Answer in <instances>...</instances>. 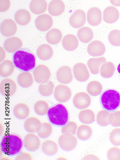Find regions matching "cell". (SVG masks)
<instances>
[{
    "label": "cell",
    "mask_w": 120,
    "mask_h": 160,
    "mask_svg": "<svg viewBox=\"0 0 120 160\" xmlns=\"http://www.w3.org/2000/svg\"><path fill=\"white\" fill-rule=\"evenodd\" d=\"M13 62L17 68L22 71L28 72L35 67L36 59L32 53L24 50H19L13 56Z\"/></svg>",
    "instance_id": "1"
},
{
    "label": "cell",
    "mask_w": 120,
    "mask_h": 160,
    "mask_svg": "<svg viewBox=\"0 0 120 160\" xmlns=\"http://www.w3.org/2000/svg\"><path fill=\"white\" fill-rule=\"evenodd\" d=\"M22 140L17 135L10 134L5 136L1 143V148L5 154L13 156L17 154L21 150Z\"/></svg>",
    "instance_id": "2"
},
{
    "label": "cell",
    "mask_w": 120,
    "mask_h": 160,
    "mask_svg": "<svg viewBox=\"0 0 120 160\" xmlns=\"http://www.w3.org/2000/svg\"><path fill=\"white\" fill-rule=\"evenodd\" d=\"M100 102L102 108L109 112H114L120 106V94L114 89H108L101 95Z\"/></svg>",
    "instance_id": "3"
},
{
    "label": "cell",
    "mask_w": 120,
    "mask_h": 160,
    "mask_svg": "<svg viewBox=\"0 0 120 160\" xmlns=\"http://www.w3.org/2000/svg\"><path fill=\"white\" fill-rule=\"evenodd\" d=\"M48 115L50 122L57 126H64L69 120L68 111L61 104H58L49 109Z\"/></svg>",
    "instance_id": "4"
},
{
    "label": "cell",
    "mask_w": 120,
    "mask_h": 160,
    "mask_svg": "<svg viewBox=\"0 0 120 160\" xmlns=\"http://www.w3.org/2000/svg\"><path fill=\"white\" fill-rule=\"evenodd\" d=\"M33 75L35 81L38 83H44L49 81L51 76L49 68L45 65H38L34 70Z\"/></svg>",
    "instance_id": "5"
},
{
    "label": "cell",
    "mask_w": 120,
    "mask_h": 160,
    "mask_svg": "<svg viewBox=\"0 0 120 160\" xmlns=\"http://www.w3.org/2000/svg\"><path fill=\"white\" fill-rule=\"evenodd\" d=\"M58 142L60 148L63 150L69 151L75 148L77 144L78 140L74 135L65 134L60 136Z\"/></svg>",
    "instance_id": "6"
},
{
    "label": "cell",
    "mask_w": 120,
    "mask_h": 160,
    "mask_svg": "<svg viewBox=\"0 0 120 160\" xmlns=\"http://www.w3.org/2000/svg\"><path fill=\"white\" fill-rule=\"evenodd\" d=\"M72 95L71 89L68 86L60 84L55 88L54 96L56 99L60 102H65L70 99Z\"/></svg>",
    "instance_id": "7"
},
{
    "label": "cell",
    "mask_w": 120,
    "mask_h": 160,
    "mask_svg": "<svg viewBox=\"0 0 120 160\" xmlns=\"http://www.w3.org/2000/svg\"><path fill=\"white\" fill-rule=\"evenodd\" d=\"M91 102L90 96L85 92H80L77 93L74 96L73 102L75 107L80 110L83 109L88 107Z\"/></svg>",
    "instance_id": "8"
},
{
    "label": "cell",
    "mask_w": 120,
    "mask_h": 160,
    "mask_svg": "<svg viewBox=\"0 0 120 160\" xmlns=\"http://www.w3.org/2000/svg\"><path fill=\"white\" fill-rule=\"evenodd\" d=\"M73 72L75 78L79 82L86 81L90 77V73L87 66L82 62L78 63L74 66Z\"/></svg>",
    "instance_id": "9"
},
{
    "label": "cell",
    "mask_w": 120,
    "mask_h": 160,
    "mask_svg": "<svg viewBox=\"0 0 120 160\" xmlns=\"http://www.w3.org/2000/svg\"><path fill=\"white\" fill-rule=\"evenodd\" d=\"M17 87L16 83L12 79L7 78L1 82L0 85V91L2 95L10 97L15 94Z\"/></svg>",
    "instance_id": "10"
},
{
    "label": "cell",
    "mask_w": 120,
    "mask_h": 160,
    "mask_svg": "<svg viewBox=\"0 0 120 160\" xmlns=\"http://www.w3.org/2000/svg\"><path fill=\"white\" fill-rule=\"evenodd\" d=\"M85 12L81 9L76 10L69 19V23L73 28L78 29L81 28L86 21Z\"/></svg>",
    "instance_id": "11"
},
{
    "label": "cell",
    "mask_w": 120,
    "mask_h": 160,
    "mask_svg": "<svg viewBox=\"0 0 120 160\" xmlns=\"http://www.w3.org/2000/svg\"><path fill=\"white\" fill-rule=\"evenodd\" d=\"M56 77L58 81L64 84L70 83L73 78L71 68L66 65L61 67L58 69L56 73Z\"/></svg>",
    "instance_id": "12"
},
{
    "label": "cell",
    "mask_w": 120,
    "mask_h": 160,
    "mask_svg": "<svg viewBox=\"0 0 120 160\" xmlns=\"http://www.w3.org/2000/svg\"><path fill=\"white\" fill-rule=\"evenodd\" d=\"M39 137L33 133L26 135L24 138L25 147L30 151H34L38 149L41 144Z\"/></svg>",
    "instance_id": "13"
},
{
    "label": "cell",
    "mask_w": 120,
    "mask_h": 160,
    "mask_svg": "<svg viewBox=\"0 0 120 160\" xmlns=\"http://www.w3.org/2000/svg\"><path fill=\"white\" fill-rule=\"evenodd\" d=\"M53 23L51 16L45 14L39 16L35 21V24L37 29L42 32H45L50 29Z\"/></svg>",
    "instance_id": "14"
},
{
    "label": "cell",
    "mask_w": 120,
    "mask_h": 160,
    "mask_svg": "<svg viewBox=\"0 0 120 160\" xmlns=\"http://www.w3.org/2000/svg\"><path fill=\"white\" fill-rule=\"evenodd\" d=\"M87 18L89 24L92 26H97L100 24L102 21V12L98 8H92L88 10Z\"/></svg>",
    "instance_id": "15"
},
{
    "label": "cell",
    "mask_w": 120,
    "mask_h": 160,
    "mask_svg": "<svg viewBox=\"0 0 120 160\" xmlns=\"http://www.w3.org/2000/svg\"><path fill=\"white\" fill-rule=\"evenodd\" d=\"M106 48L104 44L99 41H94L88 45L87 51L88 54L94 57L102 56L105 52Z\"/></svg>",
    "instance_id": "16"
},
{
    "label": "cell",
    "mask_w": 120,
    "mask_h": 160,
    "mask_svg": "<svg viewBox=\"0 0 120 160\" xmlns=\"http://www.w3.org/2000/svg\"><path fill=\"white\" fill-rule=\"evenodd\" d=\"M17 28L16 22L11 19L4 20L1 24V33L3 36L6 37H11L15 34Z\"/></svg>",
    "instance_id": "17"
},
{
    "label": "cell",
    "mask_w": 120,
    "mask_h": 160,
    "mask_svg": "<svg viewBox=\"0 0 120 160\" xmlns=\"http://www.w3.org/2000/svg\"><path fill=\"white\" fill-rule=\"evenodd\" d=\"M119 17V11L114 7L109 6L103 11V20L107 23L112 24L115 23L118 20Z\"/></svg>",
    "instance_id": "18"
},
{
    "label": "cell",
    "mask_w": 120,
    "mask_h": 160,
    "mask_svg": "<svg viewBox=\"0 0 120 160\" xmlns=\"http://www.w3.org/2000/svg\"><path fill=\"white\" fill-rule=\"evenodd\" d=\"M65 9V5L62 0H52L49 3L48 11L50 15L58 16L62 15Z\"/></svg>",
    "instance_id": "19"
},
{
    "label": "cell",
    "mask_w": 120,
    "mask_h": 160,
    "mask_svg": "<svg viewBox=\"0 0 120 160\" xmlns=\"http://www.w3.org/2000/svg\"><path fill=\"white\" fill-rule=\"evenodd\" d=\"M22 45V40L17 37H12L7 39L4 44L6 50L10 53L16 51L21 48Z\"/></svg>",
    "instance_id": "20"
},
{
    "label": "cell",
    "mask_w": 120,
    "mask_h": 160,
    "mask_svg": "<svg viewBox=\"0 0 120 160\" xmlns=\"http://www.w3.org/2000/svg\"><path fill=\"white\" fill-rule=\"evenodd\" d=\"M42 123L35 117H29L26 120L24 127L26 130L30 133L38 132L41 129Z\"/></svg>",
    "instance_id": "21"
},
{
    "label": "cell",
    "mask_w": 120,
    "mask_h": 160,
    "mask_svg": "<svg viewBox=\"0 0 120 160\" xmlns=\"http://www.w3.org/2000/svg\"><path fill=\"white\" fill-rule=\"evenodd\" d=\"M62 44L63 48L66 50L72 51L78 48L79 42L77 38L72 34L66 35L63 38Z\"/></svg>",
    "instance_id": "22"
},
{
    "label": "cell",
    "mask_w": 120,
    "mask_h": 160,
    "mask_svg": "<svg viewBox=\"0 0 120 160\" xmlns=\"http://www.w3.org/2000/svg\"><path fill=\"white\" fill-rule=\"evenodd\" d=\"M52 47L47 44L40 45L38 48L37 54L38 57L42 60L46 61L51 59L53 55Z\"/></svg>",
    "instance_id": "23"
},
{
    "label": "cell",
    "mask_w": 120,
    "mask_h": 160,
    "mask_svg": "<svg viewBox=\"0 0 120 160\" xmlns=\"http://www.w3.org/2000/svg\"><path fill=\"white\" fill-rule=\"evenodd\" d=\"M15 116L20 119H24L27 118L30 113L29 106L25 103H20L17 104L13 109Z\"/></svg>",
    "instance_id": "24"
},
{
    "label": "cell",
    "mask_w": 120,
    "mask_h": 160,
    "mask_svg": "<svg viewBox=\"0 0 120 160\" xmlns=\"http://www.w3.org/2000/svg\"><path fill=\"white\" fill-rule=\"evenodd\" d=\"M48 4L46 0H32L30 8L34 14L39 15L44 12L47 8Z\"/></svg>",
    "instance_id": "25"
},
{
    "label": "cell",
    "mask_w": 120,
    "mask_h": 160,
    "mask_svg": "<svg viewBox=\"0 0 120 160\" xmlns=\"http://www.w3.org/2000/svg\"><path fill=\"white\" fill-rule=\"evenodd\" d=\"M106 62V59L103 57L93 58L88 61L87 65L91 72L93 74H97L100 72V66Z\"/></svg>",
    "instance_id": "26"
},
{
    "label": "cell",
    "mask_w": 120,
    "mask_h": 160,
    "mask_svg": "<svg viewBox=\"0 0 120 160\" xmlns=\"http://www.w3.org/2000/svg\"><path fill=\"white\" fill-rule=\"evenodd\" d=\"M77 35L79 41L81 42L88 43L94 37V33L90 28L88 27H83L78 30Z\"/></svg>",
    "instance_id": "27"
},
{
    "label": "cell",
    "mask_w": 120,
    "mask_h": 160,
    "mask_svg": "<svg viewBox=\"0 0 120 160\" xmlns=\"http://www.w3.org/2000/svg\"><path fill=\"white\" fill-rule=\"evenodd\" d=\"M18 84L23 88H28L33 84L34 79L32 74L29 72H24L20 73L18 77Z\"/></svg>",
    "instance_id": "28"
},
{
    "label": "cell",
    "mask_w": 120,
    "mask_h": 160,
    "mask_svg": "<svg viewBox=\"0 0 120 160\" xmlns=\"http://www.w3.org/2000/svg\"><path fill=\"white\" fill-rule=\"evenodd\" d=\"M16 22L19 25L24 26L28 24L31 18L30 12L25 9L18 11L15 16Z\"/></svg>",
    "instance_id": "29"
},
{
    "label": "cell",
    "mask_w": 120,
    "mask_h": 160,
    "mask_svg": "<svg viewBox=\"0 0 120 160\" xmlns=\"http://www.w3.org/2000/svg\"><path fill=\"white\" fill-rule=\"evenodd\" d=\"M62 35L61 31L57 28L52 29L47 33L46 39L47 42L52 45H56L61 41Z\"/></svg>",
    "instance_id": "30"
},
{
    "label": "cell",
    "mask_w": 120,
    "mask_h": 160,
    "mask_svg": "<svg viewBox=\"0 0 120 160\" xmlns=\"http://www.w3.org/2000/svg\"><path fill=\"white\" fill-rule=\"evenodd\" d=\"M42 149L45 154L48 155L52 156L56 154L58 152V146L55 142L48 140L42 143Z\"/></svg>",
    "instance_id": "31"
},
{
    "label": "cell",
    "mask_w": 120,
    "mask_h": 160,
    "mask_svg": "<svg viewBox=\"0 0 120 160\" xmlns=\"http://www.w3.org/2000/svg\"><path fill=\"white\" fill-rule=\"evenodd\" d=\"M80 121L86 124H90L95 121V115L92 111L86 109L81 111L78 114Z\"/></svg>",
    "instance_id": "32"
},
{
    "label": "cell",
    "mask_w": 120,
    "mask_h": 160,
    "mask_svg": "<svg viewBox=\"0 0 120 160\" xmlns=\"http://www.w3.org/2000/svg\"><path fill=\"white\" fill-rule=\"evenodd\" d=\"M14 63L10 60H6L0 65V75L3 77H8L14 72Z\"/></svg>",
    "instance_id": "33"
},
{
    "label": "cell",
    "mask_w": 120,
    "mask_h": 160,
    "mask_svg": "<svg viewBox=\"0 0 120 160\" xmlns=\"http://www.w3.org/2000/svg\"><path fill=\"white\" fill-rule=\"evenodd\" d=\"M92 134L91 128L87 125H82L78 128L77 135L78 138L82 141H86L89 139Z\"/></svg>",
    "instance_id": "34"
},
{
    "label": "cell",
    "mask_w": 120,
    "mask_h": 160,
    "mask_svg": "<svg viewBox=\"0 0 120 160\" xmlns=\"http://www.w3.org/2000/svg\"><path fill=\"white\" fill-rule=\"evenodd\" d=\"M115 70L114 64L111 62L103 63L101 67L100 73L104 78H109L113 75Z\"/></svg>",
    "instance_id": "35"
},
{
    "label": "cell",
    "mask_w": 120,
    "mask_h": 160,
    "mask_svg": "<svg viewBox=\"0 0 120 160\" xmlns=\"http://www.w3.org/2000/svg\"><path fill=\"white\" fill-rule=\"evenodd\" d=\"M102 84L96 81H91L87 87V91L88 94L94 97L99 95L102 92Z\"/></svg>",
    "instance_id": "36"
},
{
    "label": "cell",
    "mask_w": 120,
    "mask_h": 160,
    "mask_svg": "<svg viewBox=\"0 0 120 160\" xmlns=\"http://www.w3.org/2000/svg\"><path fill=\"white\" fill-rule=\"evenodd\" d=\"M54 87V83L52 81H48L39 85L38 92L43 97H48L52 94Z\"/></svg>",
    "instance_id": "37"
},
{
    "label": "cell",
    "mask_w": 120,
    "mask_h": 160,
    "mask_svg": "<svg viewBox=\"0 0 120 160\" xmlns=\"http://www.w3.org/2000/svg\"><path fill=\"white\" fill-rule=\"evenodd\" d=\"M49 105L45 101L40 100L37 101L34 106V110L36 113L39 116L46 115L48 112Z\"/></svg>",
    "instance_id": "38"
},
{
    "label": "cell",
    "mask_w": 120,
    "mask_h": 160,
    "mask_svg": "<svg viewBox=\"0 0 120 160\" xmlns=\"http://www.w3.org/2000/svg\"><path fill=\"white\" fill-rule=\"evenodd\" d=\"M110 113L105 110H102L98 113L97 121L98 124L101 126H106L110 124L109 117Z\"/></svg>",
    "instance_id": "39"
},
{
    "label": "cell",
    "mask_w": 120,
    "mask_h": 160,
    "mask_svg": "<svg viewBox=\"0 0 120 160\" xmlns=\"http://www.w3.org/2000/svg\"><path fill=\"white\" fill-rule=\"evenodd\" d=\"M52 131V125L48 122H44L42 123L41 129L38 132V134L41 138H46L51 135Z\"/></svg>",
    "instance_id": "40"
},
{
    "label": "cell",
    "mask_w": 120,
    "mask_h": 160,
    "mask_svg": "<svg viewBox=\"0 0 120 160\" xmlns=\"http://www.w3.org/2000/svg\"><path fill=\"white\" fill-rule=\"evenodd\" d=\"M108 40L110 43L114 46H120V31L114 30L109 33Z\"/></svg>",
    "instance_id": "41"
},
{
    "label": "cell",
    "mask_w": 120,
    "mask_h": 160,
    "mask_svg": "<svg viewBox=\"0 0 120 160\" xmlns=\"http://www.w3.org/2000/svg\"><path fill=\"white\" fill-rule=\"evenodd\" d=\"M78 126L74 122L70 121L63 126L62 128L63 134H69L74 135L76 134Z\"/></svg>",
    "instance_id": "42"
},
{
    "label": "cell",
    "mask_w": 120,
    "mask_h": 160,
    "mask_svg": "<svg viewBox=\"0 0 120 160\" xmlns=\"http://www.w3.org/2000/svg\"><path fill=\"white\" fill-rule=\"evenodd\" d=\"M109 139L114 145H120V128H116L113 129L110 133Z\"/></svg>",
    "instance_id": "43"
},
{
    "label": "cell",
    "mask_w": 120,
    "mask_h": 160,
    "mask_svg": "<svg viewBox=\"0 0 120 160\" xmlns=\"http://www.w3.org/2000/svg\"><path fill=\"white\" fill-rule=\"evenodd\" d=\"M110 124L114 127L120 126V111L110 113L109 117Z\"/></svg>",
    "instance_id": "44"
},
{
    "label": "cell",
    "mask_w": 120,
    "mask_h": 160,
    "mask_svg": "<svg viewBox=\"0 0 120 160\" xmlns=\"http://www.w3.org/2000/svg\"><path fill=\"white\" fill-rule=\"evenodd\" d=\"M107 155L109 160H120V149L113 147L109 149Z\"/></svg>",
    "instance_id": "45"
},
{
    "label": "cell",
    "mask_w": 120,
    "mask_h": 160,
    "mask_svg": "<svg viewBox=\"0 0 120 160\" xmlns=\"http://www.w3.org/2000/svg\"><path fill=\"white\" fill-rule=\"evenodd\" d=\"M10 0H0V11L4 12L7 11L10 6Z\"/></svg>",
    "instance_id": "46"
},
{
    "label": "cell",
    "mask_w": 120,
    "mask_h": 160,
    "mask_svg": "<svg viewBox=\"0 0 120 160\" xmlns=\"http://www.w3.org/2000/svg\"><path fill=\"white\" fill-rule=\"evenodd\" d=\"M32 159V158L31 155L27 152H23L19 154L16 158V160H31Z\"/></svg>",
    "instance_id": "47"
},
{
    "label": "cell",
    "mask_w": 120,
    "mask_h": 160,
    "mask_svg": "<svg viewBox=\"0 0 120 160\" xmlns=\"http://www.w3.org/2000/svg\"><path fill=\"white\" fill-rule=\"evenodd\" d=\"M83 160H99V158L97 156L92 154H88L85 156Z\"/></svg>",
    "instance_id": "48"
},
{
    "label": "cell",
    "mask_w": 120,
    "mask_h": 160,
    "mask_svg": "<svg viewBox=\"0 0 120 160\" xmlns=\"http://www.w3.org/2000/svg\"><path fill=\"white\" fill-rule=\"evenodd\" d=\"M111 3L116 7L120 6V0H110Z\"/></svg>",
    "instance_id": "49"
},
{
    "label": "cell",
    "mask_w": 120,
    "mask_h": 160,
    "mask_svg": "<svg viewBox=\"0 0 120 160\" xmlns=\"http://www.w3.org/2000/svg\"><path fill=\"white\" fill-rule=\"evenodd\" d=\"M1 50L2 51V56L1 58H2V60H1V62L2 61H3V60H4V59L5 58V57H6V52L5 51H4V49H3V48H2V47H1Z\"/></svg>",
    "instance_id": "50"
},
{
    "label": "cell",
    "mask_w": 120,
    "mask_h": 160,
    "mask_svg": "<svg viewBox=\"0 0 120 160\" xmlns=\"http://www.w3.org/2000/svg\"><path fill=\"white\" fill-rule=\"evenodd\" d=\"M117 70L118 73L120 74V63L119 64Z\"/></svg>",
    "instance_id": "51"
}]
</instances>
